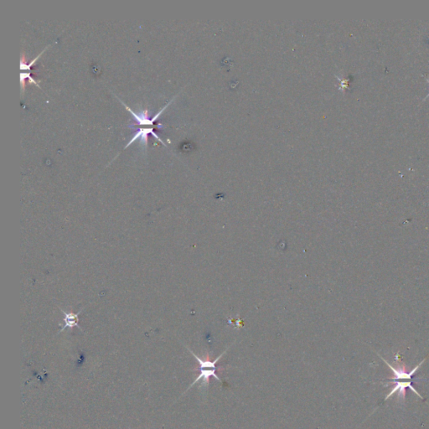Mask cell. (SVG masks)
Masks as SVG:
<instances>
[{
	"mask_svg": "<svg viewBox=\"0 0 429 429\" xmlns=\"http://www.w3.org/2000/svg\"><path fill=\"white\" fill-rule=\"evenodd\" d=\"M428 80V82H429V79H428V80ZM429 95L427 96L426 98H429ZM426 98H425V99H426Z\"/></svg>",
	"mask_w": 429,
	"mask_h": 429,
	"instance_id": "ba28073f",
	"label": "cell"
},
{
	"mask_svg": "<svg viewBox=\"0 0 429 429\" xmlns=\"http://www.w3.org/2000/svg\"><path fill=\"white\" fill-rule=\"evenodd\" d=\"M149 134H152L153 136H155L159 142L164 143V142L162 141V139H160L158 135L155 133L154 128H140L137 132H136V133H135V134H134V137H132L131 140L128 142V144L126 145L124 149H127L129 145H131L132 143L135 142V141L137 140V139H140L141 142L144 144V146H148Z\"/></svg>",
	"mask_w": 429,
	"mask_h": 429,
	"instance_id": "277c9868",
	"label": "cell"
},
{
	"mask_svg": "<svg viewBox=\"0 0 429 429\" xmlns=\"http://www.w3.org/2000/svg\"><path fill=\"white\" fill-rule=\"evenodd\" d=\"M412 381H409V382H389L385 384V387H389L390 385H393V388H391L390 392L385 397V401H388L389 398L393 396L394 394L397 393V400L401 403H404L406 399V390L407 388H409L410 390H412L414 393L417 394L418 397H420L421 399H423V396H421L419 392L412 387Z\"/></svg>",
	"mask_w": 429,
	"mask_h": 429,
	"instance_id": "7a4b0ae2",
	"label": "cell"
},
{
	"mask_svg": "<svg viewBox=\"0 0 429 429\" xmlns=\"http://www.w3.org/2000/svg\"><path fill=\"white\" fill-rule=\"evenodd\" d=\"M122 104L124 105V107H125L126 109L132 114V116L134 117V119L136 120V123H133L131 125H129V128H131L132 127H134V126L136 125H140V126H154L155 125V122L156 120L158 119V117L160 116L162 113L164 112V110H165V108L168 107V105H166L165 107H163L162 109H161L159 112H158V114H156L155 117H153V118H149V111L144 110L140 114H136V113H134V111L132 110L130 107H128L127 105L124 104L123 102H122Z\"/></svg>",
	"mask_w": 429,
	"mask_h": 429,
	"instance_id": "3957f363",
	"label": "cell"
},
{
	"mask_svg": "<svg viewBox=\"0 0 429 429\" xmlns=\"http://www.w3.org/2000/svg\"><path fill=\"white\" fill-rule=\"evenodd\" d=\"M47 48L48 47H45V50L42 51L41 53L39 54L38 57H36V58H35L30 64H28V65H27L26 62H25V60H24V57H24V55H22V57H21L20 59V70H25V71H30V72H31V71H32V66H33V65L36 64L37 60L39 59V57H41L42 54L45 52V50H47Z\"/></svg>",
	"mask_w": 429,
	"mask_h": 429,
	"instance_id": "52a82bcc",
	"label": "cell"
},
{
	"mask_svg": "<svg viewBox=\"0 0 429 429\" xmlns=\"http://www.w3.org/2000/svg\"><path fill=\"white\" fill-rule=\"evenodd\" d=\"M200 370V375L197 376V378L195 380V382L191 384V387H193L195 384H196L198 381H200V379H202L203 382L202 384L200 387H205V386H209L210 384V378L211 377H214V378L218 380L219 382H221L222 384H223V382H222V380H221L219 376H218L216 374H215V371L216 370H225L224 367H221V368H218V369H199Z\"/></svg>",
	"mask_w": 429,
	"mask_h": 429,
	"instance_id": "5b68a950",
	"label": "cell"
},
{
	"mask_svg": "<svg viewBox=\"0 0 429 429\" xmlns=\"http://www.w3.org/2000/svg\"><path fill=\"white\" fill-rule=\"evenodd\" d=\"M378 355L379 357L381 358L382 361H384L385 363L388 365V367L392 370L393 375L388 379L390 380V381L391 380L393 382H396L397 380H409V381H411V379L413 377L415 373L417 372V370L420 368L421 366L426 361V358L423 359V361H421L420 363L416 366L413 369L411 370H409L407 367H406L404 362L401 361V357H400L398 354H396L395 355V358H396V361H395L396 367H392L390 364L388 363V361L385 360L384 358L382 357L379 354Z\"/></svg>",
	"mask_w": 429,
	"mask_h": 429,
	"instance_id": "6da1fadb",
	"label": "cell"
},
{
	"mask_svg": "<svg viewBox=\"0 0 429 429\" xmlns=\"http://www.w3.org/2000/svg\"><path fill=\"white\" fill-rule=\"evenodd\" d=\"M60 310L62 311L63 313H64V316H65V318H64V323H65V325H64V327L59 331V333L62 332V331H64V330H66V328L72 329L74 328V327H78V328L80 329V326L78 325V321H79L78 316H79V314H80V313L82 312L83 309L80 310V311H79L78 313H67V312L64 311V310Z\"/></svg>",
	"mask_w": 429,
	"mask_h": 429,
	"instance_id": "8992f818",
	"label": "cell"
}]
</instances>
